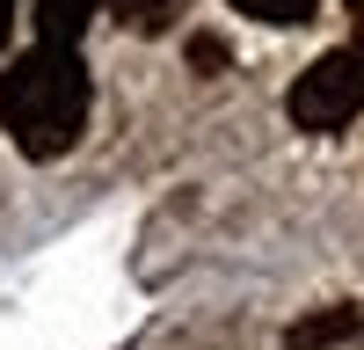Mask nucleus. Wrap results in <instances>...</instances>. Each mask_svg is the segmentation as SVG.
Here are the masks:
<instances>
[{"mask_svg":"<svg viewBox=\"0 0 364 350\" xmlns=\"http://www.w3.org/2000/svg\"><path fill=\"white\" fill-rule=\"evenodd\" d=\"M102 0H37V44H58V51H73L80 44V29L95 22Z\"/></svg>","mask_w":364,"mask_h":350,"instance_id":"3","label":"nucleus"},{"mask_svg":"<svg viewBox=\"0 0 364 350\" xmlns=\"http://www.w3.org/2000/svg\"><path fill=\"white\" fill-rule=\"evenodd\" d=\"M175 15H190V0H117V22H124L132 37H161Z\"/></svg>","mask_w":364,"mask_h":350,"instance_id":"5","label":"nucleus"},{"mask_svg":"<svg viewBox=\"0 0 364 350\" xmlns=\"http://www.w3.org/2000/svg\"><path fill=\"white\" fill-rule=\"evenodd\" d=\"M350 22H357V51H364V0H350Z\"/></svg>","mask_w":364,"mask_h":350,"instance_id":"9","label":"nucleus"},{"mask_svg":"<svg viewBox=\"0 0 364 350\" xmlns=\"http://www.w3.org/2000/svg\"><path fill=\"white\" fill-rule=\"evenodd\" d=\"M240 15H255V22H277V29H291V22H306L314 15V0H233Z\"/></svg>","mask_w":364,"mask_h":350,"instance_id":"6","label":"nucleus"},{"mask_svg":"<svg viewBox=\"0 0 364 350\" xmlns=\"http://www.w3.org/2000/svg\"><path fill=\"white\" fill-rule=\"evenodd\" d=\"M364 321H357V307H328V314H306V321H291V350H328V343H343V336H357Z\"/></svg>","mask_w":364,"mask_h":350,"instance_id":"4","label":"nucleus"},{"mask_svg":"<svg viewBox=\"0 0 364 350\" xmlns=\"http://www.w3.org/2000/svg\"><path fill=\"white\" fill-rule=\"evenodd\" d=\"M8 29H15V0H0V44H8Z\"/></svg>","mask_w":364,"mask_h":350,"instance_id":"8","label":"nucleus"},{"mask_svg":"<svg viewBox=\"0 0 364 350\" xmlns=\"http://www.w3.org/2000/svg\"><path fill=\"white\" fill-rule=\"evenodd\" d=\"M284 110H291V124H299V132H343L350 117L364 110V51H357V44L321 51L314 66L291 80Z\"/></svg>","mask_w":364,"mask_h":350,"instance_id":"2","label":"nucleus"},{"mask_svg":"<svg viewBox=\"0 0 364 350\" xmlns=\"http://www.w3.org/2000/svg\"><path fill=\"white\" fill-rule=\"evenodd\" d=\"M0 124H8V139L29 161L73 154L80 132H87V66H80V51H58V44L22 51L0 73Z\"/></svg>","mask_w":364,"mask_h":350,"instance_id":"1","label":"nucleus"},{"mask_svg":"<svg viewBox=\"0 0 364 350\" xmlns=\"http://www.w3.org/2000/svg\"><path fill=\"white\" fill-rule=\"evenodd\" d=\"M190 66H197V73H219V66H226V44H219V37H197V44H190Z\"/></svg>","mask_w":364,"mask_h":350,"instance_id":"7","label":"nucleus"}]
</instances>
